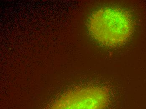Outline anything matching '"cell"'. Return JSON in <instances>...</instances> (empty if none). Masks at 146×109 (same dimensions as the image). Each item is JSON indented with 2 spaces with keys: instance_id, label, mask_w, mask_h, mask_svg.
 <instances>
[{
  "instance_id": "obj_1",
  "label": "cell",
  "mask_w": 146,
  "mask_h": 109,
  "mask_svg": "<svg viewBox=\"0 0 146 109\" xmlns=\"http://www.w3.org/2000/svg\"><path fill=\"white\" fill-rule=\"evenodd\" d=\"M89 30L96 41L104 46L117 47L129 38L133 29L130 16L117 8L99 10L90 18Z\"/></svg>"
},
{
  "instance_id": "obj_2",
  "label": "cell",
  "mask_w": 146,
  "mask_h": 109,
  "mask_svg": "<svg viewBox=\"0 0 146 109\" xmlns=\"http://www.w3.org/2000/svg\"><path fill=\"white\" fill-rule=\"evenodd\" d=\"M109 98L103 88H79L62 96L49 109H105Z\"/></svg>"
}]
</instances>
